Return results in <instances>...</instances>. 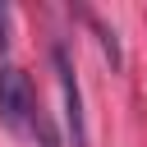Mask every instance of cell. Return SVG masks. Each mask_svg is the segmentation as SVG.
Returning a JSON list of instances; mask_svg holds the SVG:
<instances>
[{"mask_svg":"<svg viewBox=\"0 0 147 147\" xmlns=\"http://www.w3.org/2000/svg\"><path fill=\"white\" fill-rule=\"evenodd\" d=\"M37 115H41V106H37V96H32L28 74L14 69V64H5V69H0V119H5L9 129H32Z\"/></svg>","mask_w":147,"mask_h":147,"instance_id":"cell-1","label":"cell"},{"mask_svg":"<svg viewBox=\"0 0 147 147\" xmlns=\"http://www.w3.org/2000/svg\"><path fill=\"white\" fill-rule=\"evenodd\" d=\"M51 60H55L60 96H64V129H69V147H87V124H83V92H78L74 64H69V51H64V46H55V51H51Z\"/></svg>","mask_w":147,"mask_h":147,"instance_id":"cell-2","label":"cell"},{"mask_svg":"<svg viewBox=\"0 0 147 147\" xmlns=\"http://www.w3.org/2000/svg\"><path fill=\"white\" fill-rule=\"evenodd\" d=\"M32 129H37V142H41V147H60V138H55V129H51V119H46V115H37V124H32Z\"/></svg>","mask_w":147,"mask_h":147,"instance_id":"cell-3","label":"cell"},{"mask_svg":"<svg viewBox=\"0 0 147 147\" xmlns=\"http://www.w3.org/2000/svg\"><path fill=\"white\" fill-rule=\"evenodd\" d=\"M5 46H9V9L0 5V51H5Z\"/></svg>","mask_w":147,"mask_h":147,"instance_id":"cell-4","label":"cell"}]
</instances>
